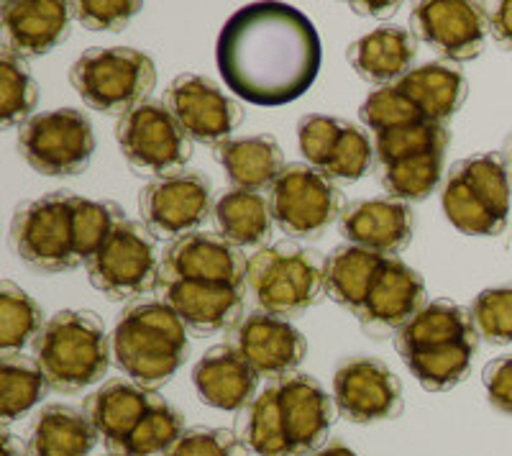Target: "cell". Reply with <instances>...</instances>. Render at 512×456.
Wrapping results in <instances>:
<instances>
[{"label":"cell","mask_w":512,"mask_h":456,"mask_svg":"<svg viewBox=\"0 0 512 456\" xmlns=\"http://www.w3.org/2000/svg\"><path fill=\"white\" fill-rule=\"evenodd\" d=\"M70 82L93 111L123 118L149 103L157 67L134 47H93L75 59Z\"/></svg>","instance_id":"cell-8"},{"label":"cell","mask_w":512,"mask_h":456,"mask_svg":"<svg viewBox=\"0 0 512 456\" xmlns=\"http://www.w3.org/2000/svg\"><path fill=\"white\" fill-rule=\"evenodd\" d=\"M338 228L349 244L395 257L413 239V211L395 198L356 200L341 211Z\"/></svg>","instance_id":"cell-23"},{"label":"cell","mask_w":512,"mask_h":456,"mask_svg":"<svg viewBox=\"0 0 512 456\" xmlns=\"http://www.w3.org/2000/svg\"><path fill=\"white\" fill-rule=\"evenodd\" d=\"M47 326L44 308L13 282L0 285V351L21 354Z\"/></svg>","instance_id":"cell-33"},{"label":"cell","mask_w":512,"mask_h":456,"mask_svg":"<svg viewBox=\"0 0 512 456\" xmlns=\"http://www.w3.org/2000/svg\"><path fill=\"white\" fill-rule=\"evenodd\" d=\"M502 157H505L507 167H510V175H512V134H510V139L505 141V154H502Z\"/></svg>","instance_id":"cell-50"},{"label":"cell","mask_w":512,"mask_h":456,"mask_svg":"<svg viewBox=\"0 0 512 456\" xmlns=\"http://www.w3.org/2000/svg\"><path fill=\"white\" fill-rule=\"evenodd\" d=\"M39 103V85L31 77L26 59L16 57L11 49L0 52V126L13 129L24 126L31 116H36Z\"/></svg>","instance_id":"cell-35"},{"label":"cell","mask_w":512,"mask_h":456,"mask_svg":"<svg viewBox=\"0 0 512 456\" xmlns=\"http://www.w3.org/2000/svg\"><path fill=\"white\" fill-rule=\"evenodd\" d=\"M98 431L82 410L72 405H47L36 413L29 433L31 456H90Z\"/></svg>","instance_id":"cell-29"},{"label":"cell","mask_w":512,"mask_h":456,"mask_svg":"<svg viewBox=\"0 0 512 456\" xmlns=\"http://www.w3.org/2000/svg\"><path fill=\"white\" fill-rule=\"evenodd\" d=\"M482 382L489 403L495 405L500 413H505V416H512V354L484 364Z\"/></svg>","instance_id":"cell-45"},{"label":"cell","mask_w":512,"mask_h":456,"mask_svg":"<svg viewBox=\"0 0 512 456\" xmlns=\"http://www.w3.org/2000/svg\"><path fill=\"white\" fill-rule=\"evenodd\" d=\"M49 387L52 385L34 357L6 354L0 359V421L11 423L26 416L44 400Z\"/></svg>","instance_id":"cell-32"},{"label":"cell","mask_w":512,"mask_h":456,"mask_svg":"<svg viewBox=\"0 0 512 456\" xmlns=\"http://www.w3.org/2000/svg\"><path fill=\"white\" fill-rule=\"evenodd\" d=\"M192 382L200 400L218 410H246L256 400L259 375L233 344H218L203 354Z\"/></svg>","instance_id":"cell-24"},{"label":"cell","mask_w":512,"mask_h":456,"mask_svg":"<svg viewBox=\"0 0 512 456\" xmlns=\"http://www.w3.org/2000/svg\"><path fill=\"white\" fill-rule=\"evenodd\" d=\"M226 88L246 103L280 108L297 100L318 77V31L287 3H251L221 29L216 47Z\"/></svg>","instance_id":"cell-1"},{"label":"cell","mask_w":512,"mask_h":456,"mask_svg":"<svg viewBox=\"0 0 512 456\" xmlns=\"http://www.w3.org/2000/svg\"><path fill=\"white\" fill-rule=\"evenodd\" d=\"M162 400V395L131 380H111L95 390L90 398H85L82 413L93 423L105 449L113 454L134 433L141 418Z\"/></svg>","instance_id":"cell-25"},{"label":"cell","mask_w":512,"mask_h":456,"mask_svg":"<svg viewBox=\"0 0 512 456\" xmlns=\"http://www.w3.org/2000/svg\"><path fill=\"white\" fill-rule=\"evenodd\" d=\"M469 313L479 331V339L495 346L512 344V285L482 290L474 298Z\"/></svg>","instance_id":"cell-41"},{"label":"cell","mask_w":512,"mask_h":456,"mask_svg":"<svg viewBox=\"0 0 512 456\" xmlns=\"http://www.w3.org/2000/svg\"><path fill=\"white\" fill-rule=\"evenodd\" d=\"M157 293L195 334H218L244 321V293L239 287L175 280L157 285Z\"/></svg>","instance_id":"cell-22"},{"label":"cell","mask_w":512,"mask_h":456,"mask_svg":"<svg viewBox=\"0 0 512 456\" xmlns=\"http://www.w3.org/2000/svg\"><path fill=\"white\" fill-rule=\"evenodd\" d=\"M34 359L57 392H82L108 375L113 346L93 310H59L31 344Z\"/></svg>","instance_id":"cell-5"},{"label":"cell","mask_w":512,"mask_h":456,"mask_svg":"<svg viewBox=\"0 0 512 456\" xmlns=\"http://www.w3.org/2000/svg\"><path fill=\"white\" fill-rule=\"evenodd\" d=\"M164 456H251L249 446L239 439V433L228 428H187Z\"/></svg>","instance_id":"cell-43"},{"label":"cell","mask_w":512,"mask_h":456,"mask_svg":"<svg viewBox=\"0 0 512 456\" xmlns=\"http://www.w3.org/2000/svg\"><path fill=\"white\" fill-rule=\"evenodd\" d=\"M246 254L239 246L223 239L221 234H187L172 241L162 254L159 282H213V285H231L244 290L246 285Z\"/></svg>","instance_id":"cell-18"},{"label":"cell","mask_w":512,"mask_h":456,"mask_svg":"<svg viewBox=\"0 0 512 456\" xmlns=\"http://www.w3.org/2000/svg\"><path fill=\"white\" fill-rule=\"evenodd\" d=\"M75 18L90 31H121L144 8L139 0H80L72 3Z\"/></svg>","instance_id":"cell-44"},{"label":"cell","mask_w":512,"mask_h":456,"mask_svg":"<svg viewBox=\"0 0 512 456\" xmlns=\"http://www.w3.org/2000/svg\"><path fill=\"white\" fill-rule=\"evenodd\" d=\"M162 269L157 236L139 221L118 223L93 259H88V277L95 290L111 300H134L154 290Z\"/></svg>","instance_id":"cell-11"},{"label":"cell","mask_w":512,"mask_h":456,"mask_svg":"<svg viewBox=\"0 0 512 456\" xmlns=\"http://www.w3.org/2000/svg\"><path fill=\"white\" fill-rule=\"evenodd\" d=\"M395 85L413 100L428 121L436 123H446L454 116L464 106L466 93H469L464 72L448 62H428V65L415 67Z\"/></svg>","instance_id":"cell-28"},{"label":"cell","mask_w":512,"mask_h":456,"mask_svg":"<svg viewBox=\"0 0 512 456\" xmlns=\"http://www.w3.org/2000/svg\"><path fill=\"white\" fill-rule=\"evenodd\" d=\"M111 346L118 369L146 390L167 385L190 357L187 326L164 300H144L123 310Z\"/></svg>","instance_id":"cell-4"},{"label":"cell","mask_w":512,"mask_h":456,"mask_svg":"<svg viewBox=\"0 0 512 456\" xmlns=\"http://www.w3.org/2000/svg\"><path fill=\"white\" fill-rule=\"evenodd\" d=\"M185 431L187 428L180 413L167 400H162L141 418L134 433L111 456H164L182 439Z\"/></svg>","instance_id":"cell-36"},{"label":"cell","mask_w":512,"mask_h":456,"mask_svg":"<svg viewBox=\"0 0 512 456\" xmlns=\"http://www.w3.org/2000/svg\"><path fill=\"white\" fill-rule=\"evenodd\" d=\"M116 141L136 172L154 175L157 180L182 172L192 157V139L167 103L159 100H149L118 118Z\"/></svg>","instance_id":"cell-12"},{"label":"cell","mask_w":512,"mask_h":456,"mask_svg":"<svg viewBox=\"0 0 512 456\" xmlns=\"http://www.w3.org/2000/svg\"><path fill=\"white\" fill-rule=\"evenodd\" d=\"M218 234L233 246L244 249H259L272 236V208L269 198L264 193L254 190L231 188L216 200L213 208Z\"/></svg>","instance_id":"cell-30"},{"label":"cell","mask_w":512,"mask_h":456,"mask_svg":"<svg viewBox=\"0 0 512 456\" xmlns=\"http://www.w3.org/2000/svg\"><path fill=\"white\" fill-rule=\"evenodd\" d=\"M72 208H75L77 254L88 264V259H93L100 246L111 239L118 223L126 221V213L113 200H90L80 195L72 198Z\"/></svg>","instance_id":"cell-37"},{"label":"cell","mask_w":512,"mask_h":456,"mask_svg":"<svg viewBox=\"0 0 512 456\" xmlns=\"http://www.w3.org/2000/svg\"><path fill=\"white\" fill-rule=\"evenodd\" d=\"M72 16L75 8L64 0H6L3 47L21 59L41 57L67 39Z\"/></svg>","instance_id":"cell-21"},{"label":"cell","mask_w":512,"mask_h":456,"mask_svg":"<svg viewBox=\"0 0 512 456\" xmlns=\"http://www.w3.org/2000/svg\"><path fill=\"white\" fill-rule=\"evenodd\" d=\"M164 103L192 141L210 144L213 149L228 141L244 116L239 103L228 98L216 82L195 72L177 75L167 88Z\"/></svg>","instance_id":"cell-17"},{"label":"cell","mask_w":512,"mask_h":456,"mask_svg":"<svg viewBox=\"0 0 512 456\" xmlns=\"http://www.w3.org/2000/svg\"><path fill=\"white\" fill-rule=\"evenodd\" d=\"M395 349L425 390L443 392L469 375L479 349V331L466 308L451 300H431L397 331Z\"/></svg>","instance_id":"cell-3"},{"label":"cell","mask_w":512,"mask_h":456,"mask_svg":"<svg viewBox=\"0 0 512 456\" xmlns=\"http://www.w3.org/2000/svg\"><path fill=\"white\" fill-rule=\"evenodd\" d=\"M418 57V36L402 26H379L349 47V62L356 75L377 85H395L413 70Z\"/></svg>","instance_id":"cell-26"},{"label":"cell","mask_w":512,"mask_h":456,"mask_svg":"<svg viewBox=\"0 0 512 456\" xmlns=\"http://www.w3.org/2000/svg\"><path fill=\"white\" fill-rule=\"evenodd\" d=\"M413 34L451 62H469L484 52L489 13L482 3L425 0L410 13Z\"/></svg>","instance_id":"cell-15"},{"label":"cell","mask_w":512,"mask_h":456,"mask_svg":"<svg viewBox=\"0 0 512 456\" xmlns=\"http://www.w3.org/2000/svg\"><path fill=\"white\" fill-rule=\"evenodd\" d=\"M333 400L351 423L392 421L402 413L400 377L374 357H351L333 375Z\"/></svg>","instance_id":"cell-16"},{"label":"cell","mask_w":512,"mask_h":456,"mask_svg":"<svg viewBox=\"0 0 512 456\" xmlns=\"http://www.w3.org/2000/svg\"><path fill=\"white\" fill-rule=\"evenodd\" d=\"M425 295L423 277L400 257H387L356 318L374 336L402 331L428 305Z\"/></svg>","instance_id":"cell-20"},{"label":"cell","mask_w":512,"mask_h":456,"mask_svg":"<svg viewBox=\"0 0 512 456\" xmlns=\"http://www.w3.org/2000/svg\"><path fill=\"white\" fill-rule=\"evenodd\" d=\"M359 118L369 131H374V136L384 134V131H395L402 129V126L428 121L413 100L402 93V90H397V85H384V88L374 90L361 103Z\"/></svg>","instance_id":"cell-39"},{"label":"cell","mask_w":512,"mask_h":456,"mask_svg":"<svg viewBox=\"0 0 512 456\" xmlns=\"http://www.w3.org/2000/svg\"><path fill=\"white\" fill-rule=\"evenodd\" d=\"M510 167L497 152L451 164L443 185V213L466 236H500L510 218Z\"/></svg>","instance_id":"cell-7"},{"label":"cell","mask_w":512,"mask_h":456,"mask_svg":"<svg viewBox=\"0 0 512 456\" xmlns=\"http://www.w3.org/2000/svg\"><path fill=\"white\" fill-rule=\"evenodd\" d=\"M75 195L57 190L18 205L11 221L16 254L39 272H67L82 264L75 244Z\"/></svg>","instance_id":"cell-9"},{"label":"cell","mask_w":512,"mask_h":456,"mask_svg":"<svg viewBox=\"0 0 512 456\" xmlns=\"http://www.w3.org/2000/svg\"><path fill=\"white\" fill-rule=\"evenodd\" d=\"M231 344L256 369V375L274 382L295 375V369L308 357L305 336L287 318L264 310L249 313L233 328Z\"/></svg>","instance_id":"cell-19"},{"label":"cell","mask_w":512,"mask_h":456,"mask_svg":"<svg viewBox=\"0 0 512 456\" xmlns=\"http://www.w3.org/2000/svg\"><path fill=\"white\" fill-rule=\"evenodd\" d=\"M0 456H31L29 449L21 444V439H16L13 433L3 431L0 436Z\"/></svg>","instance_id":"cell-48"},{"label":"cell","mask_w":512,"mask_h":456,"mask_svg":"<svg viewBox=\"0 0 512 456\" xmlns=\"http://www.w3.org/2000/svg\"><path fill=\"white\" fill-rule=\"evenodd\" d=\"M336 413L326 387L295 372L256 395L239 418V439L256 456H313L328 444Z\"/></svg>","instance_id":"cell-2"},{"label":"cell","mask_w":512,"mask_h":456,"mask_svg":"<svg viewBox=\"0 0 512 456\" xmlns=\"http://www.w3.org/2000/svg\"><path fill=\"white\" fill-rule=\"evenodd\" d=\"M448 139L451 136H448V129L443 123L423 121L377 134L374 136V152H377L379 164H392L400 162V159L418 157V154L446 152Z\"/></svg>","instance_id":"cell-38"},{"label":"cell","mask_w":512,"mask_h":456,"mask_svg":"<svg viewBox=\"0 0 512 456\" xmlns=\"http://www.w3.org/2000/svg\"><path fill=\"white\" fill-rule=\"evenodd\" d=\"M356 13H369V16H377V18H387V16H395L400 3H351Z\"/></svg>","instance_id":"cell-47"},{"label":"cell","mask_w":512,"mask_h":456,"mask_svg":"<svg viewBox=\"0 0 512 456\" xmlns=\"http://www.w3.org/2000/svg\"><path fill=\"white\" fill-rule=\"evenodd\" d=\"M374 157H377V152H374L369 136L354 123H346L344 134H341L336 149L320 172L331 177L333 182H356L372 170Z\"/></svg>","instance_id":"cell-40"},{"label":"cell","mask_w":512,"mask_h":456,"mask_svg":"<svg viewBox=\"0 0 512 456\" xmlns=\"http://www.w3.org/2000/svg\"><path fill=\"white\" fill-rule=\"evenodd\" d=\"M443 159L446 152H428L392 164H379V182L390 198L408 205L420 203L438 188L443 177Z\"/></svg>","instance_id":"cell-34"},{"label":"cell","mask_w":512,"mask_h":456,"mask_svg":"<svg viewBox=\"0 0 512 456\" xmlns=\"http://www.w3.org/2000/svg\"><path fill=\"white\" fill-rule=\"evenodd\" d=\"M213 190L200 172L182 170L144 185L139 211L144 226L159 239H182L195 234L213 213Z\"/></svg>","instance_id":"cell-14"},{"label":"cell","mask_w":512,"mask_h":456,"mask_svg":"<svg viewBox=\"0 0 512 456\" xmlns=\"http://www.w3.org/2000/svg\"><path fill=\"white\" fill-rule=\"evenodd\" d=\"M18 152L39 175L75 177L93 159V123L77 108L41 111L18 129Z\"/></svg>","instance_id":"cell-10"},{"label":"cell","mask_w":512,"mask_h":456,"mask_svg":"<svg viewBox=\"0 0 512 456\" xmlns=\"http://www.w3.org/2000/svg\"><path fill=\"white\" fill-rule=\"evenodd\" d=\"M489 34L502 49L512 52V0H502L489 11Z\"/></svg>","instance_id":"cell-46"},{"label":"cell","mask_w":512,"mask_h":456,"mask_svg":"<svg viewBox=\"0 0 512 456\" xmlns=\"http://www.w3.org/2000/svg\"><path fill=\"white\" fill-rule=\"evenodd\" d=\"M344 118L336 116H320V113H310V116L300 118L297 123V141H300V152L308 159L310 167L323 170V164L336 149L338 139L346 129Z\"/></svg>","instance_id":"cell-42"},{"label":"cell","mask_w":512,"mask_h":456,"mask_svg":"<svg viewBox=\"0 0 512 456\" xmlns=\"http://www.w3.org/2000/svg\"><path fill=\"white\" fill-rule=\"evenodd\" d=\"M384 254L346 244L333 249L326 259V295L333 303L359 313L384 264Z\"/></svg>","instance_id":"cell-31"},{"label":"cell","mask_w":512,"mask_h":456,"mask_svg":"<svg viewBox=\"0 0 512 456\" xmlns=\"http://www.w3.org/2000/svg\"><path fill=\"white\" fill-rule=\"evenodd\" d=\"M274 223L292 239H320L341 218V190L308 162L287 164L269 190Z\"/></svg>","instance_id":"cell-13"},{"label":"cell","mask_w":512,"mask_h":456,"mask_svg":"<svg viewBox=\"0 0 512 456\" xmlns=\"http://www.w3.org/2000/svg\"><path fill=\"white\" fill-rule=\"evenodd\" d=\"M216 159L226 170L233 188L239 190H272L277 177L285 172V154L277 139L269 134L239 136L216 147Z\"/></svg>","instance_id":"cell-27"},{"label":"cell","mask_w":512,"mask_h":456,"mask_svg":"<svg viewBox=\"0 0 512 456\" xmlns=\"http://www.w3.org/2000/svg\"><path fill=\"white\" fill-rule=\"evenodd\" d=\"M313 456H356V454L349 449V446L341 444V441H328V444L323 446V449L315 451Z\"/></svg>","instance_id":"cell-49"},{"label":"cell","mask_w":512,"mask_h":456,"mask_svg":"<svg viewBox=\"0 0 512 456\" xmlns=\"http://www.w3.org/2000/svg\"><path fill=\"white\" fill-rule=\"evenodd\" d=\"M246 287L264 313L300 316L326 295V259L295 241L264 246L249 257Z\"/></svg>","instance_id":"cell-6"}]
</instances>
